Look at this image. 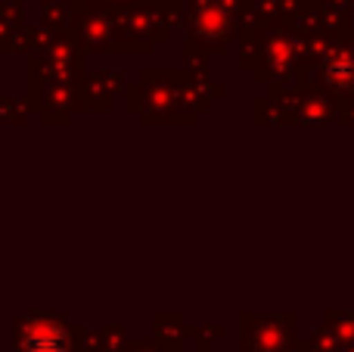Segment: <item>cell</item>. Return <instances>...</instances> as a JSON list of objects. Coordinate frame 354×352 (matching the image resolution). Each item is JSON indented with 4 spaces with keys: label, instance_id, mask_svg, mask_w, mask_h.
I'll return each mask as SVG.
<instances>
[{
    "label": "cell",
    "instance_id": "obj_1",
    "mask_svg": "<svg viewBox=\"0 0 354 352\" xmlns=\"http://www.w3.org/2000/svg\"><path fill=\"white\" fill-rule=\"evenodd\" d=\"M28 352H62V334L56 328H37L25 340Z\"/></svg>",
    "mask_w": 354,
    "mask_h": 352
}]
</instances>
